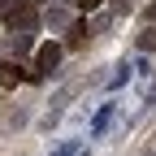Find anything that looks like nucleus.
<instances>
[{"label":"nucleus","mask_w":156,"mask_h":156,"mask_svg":"<svg viewBox=\"0 0 156 156\" xmlns=\"http://www.w3.org/2000/svg\"><path fill=\"white\" fill-rule=\"evenodd\" d=\"M56 65H61V44H44L35 52V74L30 78H39V74H52Z\"/></svg>","instance_id":"1"},{"label":"nucleus","mask_w":156,"mask_h":156,"mask_svg":"<svg viewBox=\"0 0 156 156\" xmlns=\"http://www.w3.org/2000/svg\"><path fill=\"white\" fill-rule=\"evenodd\" d=\"M113 117H117V104H104L100 113H95V122H91V139H104L108 126H113Z\"/></svg>","instance_id":"2"},{"label":"nucleus","mask_w":156,"mask_h":156,"mask_svg":"<svg viewBox=\"0 0 156 156\" xmlns=\"http://www.w3.org/2000/svg\"><path fill=\"white\" fill-rule=\"evenodd\" d=\"M22 78H30V74L17 65V61H0V87H17Z\"/></svg>","instance_id":"3"},{"label":"nucleus","mask_w":156,"mask_h":156,"mask_svg":"<svg viewBox=\"0 0 156 156\" xmlns=\"http://www.w3.org/2000/svg\"><path fill=\"white\" fill-rule=\"evenodd\" d=\"M44 22H48L52 30H74V17H69V9H48V13H44Z\"/></svg>","instance_id":"4"},{"label":"nucleus","mask_w":156,"mask_h":156,"mask_svg":"<svg viewBox=\"0 0 156 156\" xmlns=\"http://www.w3.org/2000/svg\"><path fill=\"white\" fill-rule=\"evenodd\" d=\"M130 78H134V69H130L126 61H122V65H113V74H108V91H117V87H126Z\"/></svg>","instance_id":"5"},{"label":"nucleus","mask_w":156,"mask_h":156,"mask_svg":"<svg viewBox=\"0 0 156 156\" xmlns=\"http://www.w3.org/2000/svg\"><path fill=\"white\" fill-rule=\"evenodd\" d=\"M48 156H87V147L78 143V139H61V143H56Z\"/></svg>","instance_id":"6"},{"label":"nucleus","mask_w":156,"mask_h":156,"mask_svg":"<svg viewBox=\"0 0 156 156\" xmlns=\"http://www.w3.org/2000/svg\"><path fill=\"white\" fill-rule=\"evenodd\" d=\"M156 48V26H147L143 35H139V52H152Z\"/></svg>","instance_id":"7"},{"label":"nucleus","mask_w":156,"mask_h":156,"mask_svg":"<svg viewBox=\"0 0 156 156\" xmlns=\"http://www.w3.org/2000/svg\"><path fill=\"white\" fill-rule=\"evenodd\" d=\"M30 52V35H13V56H26Z\"/></svg>","instance_id":"8"},{"label":"nucleus","mask_w":156,"mask_h":156,"mask_svg":"<svg viewBox=\"0 0 156 156\" xmlns=\"http://www.w3.org/2000/svg\"><path fill=\"white\" fill-rule=\"evenodd\" d=\"M69 95H74V87H61V91H56V95H52V113H61V104L69 100Z\"/></svg>","instance_id":"9"},{"label":"nucleus","mask_w":156,"mask_h":156,"mask_svg":"<svg viewBox=\"0 0 156 156\" xmlns=\"http://www.w3.org/2000/svg\"><path fill=\"white\" fill-rule=\"evenodd\" d=\"M134 69H139V78H143V83L152 78V61H147V56H139V65H134Z\"/></svg>","instance_id":"10"},{"label":"nucleus","mask_w":156,"mask_h":156,"mask_svg":"<svg viewBox=\"0 0 156 156\" xmlns=\"http://www.w3.org/2000/svg\"><path fill=\"white\" fill-rule=\"evenodd\" d=\"M74 5H78V9H87V13H95V9L104 5V0H74Z\"/></svg>","instance_id":"11"},{"label":"nucleus","mask_w":156,"mask_h":156,"mask_svg":"<svg viewBox=\"0 0 156 156\" xmlns=\"http://www.w3.org/2000/svg\"><path fill=\"white\" fill-rule=\"evenodd\" d=\"M13 5H22V0H0V17H9V13H13Z\"/></svg>","instance_id":"12"},{"label":"nucleus","mask_w":156,"mask_h":156,"mask_svg":"<svg viewBox=\"0 0 156 156\" xmlns=\"http://www.w3.org/2000/svg\"><path fill=\"white\" fill-rule=\"evenodd\" d=\"M152 156H156V152H152Z\"/></svg>","instance_id":"13"}]
</instances>
